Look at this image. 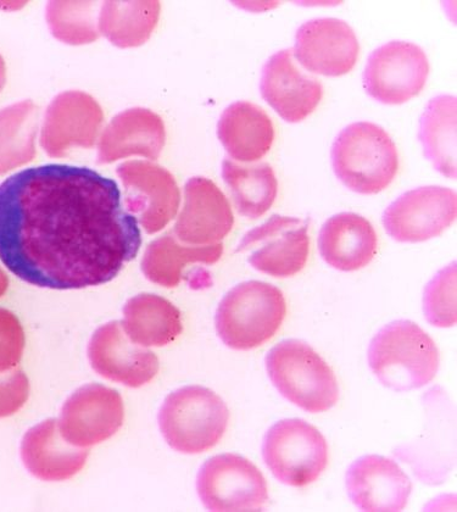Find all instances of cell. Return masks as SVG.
<instances>
[{"instance_id": "1", "label": "cell", "mask_w": 457, "mask_h": 512, "mask_svg": "<svg viewBox=\"0 0 457 512\" xmlns=\"http://www.w3.org/2000/svg\"><path fill=\"white\" fill-rule=\"evenodd\" d=\"M142 246L113 178L82 166L22 170L0 185V260L30 285L80 289L113 281Z\"/></svg>"}, {"instance_id": "28", "label": "cell", "mask_w": 457, "mask_h": 512, "mask_svg": "<svg viewBox=\"0 0 457 512\" xmlns=\"http://www.w3.org/2000/svg\"><path fill=\"white\" fill-rule=\"evenodd\" d=\"M99 111H49L42 132V147L50 157H64L72 147H92L99 130Z\"/></svg>"}, {"instance_id": "24", "label": "cell", "mask_w": 457, "mask_h": 512, "mask_svg": "<svg viewBox=\"0 0 457 512\" xmlns=\"http://www.w3.org/2000/svg\"><path fill=\"white\" fill-rule=\"evenodd\" d=\"M222 177L238 213L248 219H260L276 202L278 181L270 164L239 165L225 159Z\"/></svg>"}, {"instance_id": "20", "label": "cell", "mask_w": 457, "mask_h": 512, "mask_svg": "<svg viewBox=\"0 0 457 512\" xmlns=\"http://www.w3.org/2000/svg\"><path fill=\"white\" fill-rule=\"evenodd\" d=\"M377 246V233L371 222L354 213L330 217L319 235L322 259L344 272L364 269L375 258Z\"/></svg>"}, {"instance_id": "10", "label": "cell", "mask_w": 457, "mask_h": 512, "mask_svg": "<svg viewBox=\"0 0 457 512\" xmlns=\"http://www.w3.org/2000/svg\"><path fill=\"white\" fill-rule=\"evenodd\" d=\"M429 75V61L414 43L393 41L370 55L364 87L377 102L399 105L419 96Z\"/></svg>"}, {"instance_id": "18", "label": "cell", "mask_w": 457, "mask_h": 512, "mask_svg": "<svg viewBox=\"0 0 457 512\" xmlns=\"http://www.w3.org/2000/svg\"><path fill=\"white\" fill-rule=\"evenodd\" d=\"M233 225L231 204L220 188L208 178H191L175 226L178 239L197 247L214 246L232 231Z\"/></svg>"}, {"instance_id": "29", "label": "cell", "mask_w": 457, "mask_h": 512, "mask_svg": "<svg viewBox=\"0 0 457 512\" xmlns=\"http://www.w3.org/2000/svg\"><path fill=\"white\" fill-rule=\"evenodd\" d=\"M423 310L429 324L451 327L456 324V266L445 267L428 283Z\"/></svg>"}, {"instance_id": "25", "label": "cell", "mask_w": 457, "mask_h": 512, "mask_svg": "<svg viewBox=\"0 0 457 512\" xmlns=\"http://www.w3.org/2000/svg\"><path fill=\"white\" fill-rule=\"evenodd\" d=\"M420 142L427 160L440 174L456 178V98L439 96L427 104L420 120Z\"/></svg>"}, {"instance_id": "14", "label": "cell", "mask_w": 457, "mask_h": 512, "mask_svg": "<svg viewBox=\"0 0 457 512\" xmlns=\"http://www.w3.org/2000/svg\"><path fill=\"white\" fill-rule=\"evenodd\" d=\"M117 174L126 188L125 207L148 233L169 224L180 207L181 194L169 171L142 161L121 165Z\"/></svg>"}, {"instance_id": "27", "label": "cell", "mask_w": 457, "mask_h": 512, "mask_svg": "<svg viewBox=\"0 0 457 512\" xmlns=\"http://www.w3.org/2000/svg\"><path fill=\"white\" fill-rule=\"evenodd\" d=\"M37 120L29 102L0 111V175L30 163L36 155Z\"/></svg>"}, {"instance_id": "16", "label": "cell", "mask_w": 457, "mask_h": 512, "mask_svg": "<svg viewBox=\"0 0 457 512\" xmlns=\"http://www.w3.org/2000/svg\"><path fill=\"white\" fill-rule=\"evenodd\" d=\"M260 91L265 102L291 124L308 118L323 98L322 83L298 68L289 49L273 54L266 61Z\"/></svg>"}, {"instance_id": "26", "label": "cell", "mask_w": 457, "mask_h": 512, "mask_svg": "<svg viewBox=\"0 0 457 512\" xmlns=\"http://www.w3.org/2000/svg\"><path fill=\"white\" fill-rule=\"evenodd\" d=\"M221 243L206 247H186L171 236L156 239L150 244L142 261L144 275L149 281L166 288L180 285L183 270L191 264L213 265L221 259Z\"/></svg>"}, {"instance_id": "30", "label": "cell", "mask_w": 457, "mask_h": 512, "mask_svg": "<svg viewBox=\"0 0 457 512\" xmlns=\"http://www.w3.org/2000/svg\"><path fill=\"white\" fill-rule=\"evenodd\" d=\"M25 349V332L15 314L0 308V372L16 369Z\"/></svg>"}, {"instance_id": "22", "label": "cell", "mask_w": 457, "mask_h": 512, "mask_svg": "<svg viewBox=\"0 0 457 512\" xmlns=\"http://www.w3.org/2000/svg\"><path fill=\"white\" fill-rule=\"evenodd\" d=\"M122 328L141 347H165L183 331L181 311L156 294H139L126 303Z\"/></svg>"}, {"instance_id": "8", "label": "cell", "mask_w": 457, "mask_h": 512, "mask_svg": "<svg viewBox=\"0 0 457 512\" xmlns=\"http://www.w3.org/2000/svg\"><path fill=\"white\" fill-rule=\"evenodd\" d=\"M197 491L210 511H261L269 502L263 473L252 461L236 454L206 461L198 473Z\"/></svg>"}, {"instance_id": "5", "label": "cell", "mask_w": 457, "mask_h": 512, "mask_svg": "<svg viewBox=\"0 0 457 512\" xmlns=\"http://www.w3.org/2000/svg\"><path fill=\"white\" fill-rule=\"evenodd\" d=\"M266 370L278 392L308 413H325L338 402L336 375L308 343H278L266 356Z\"/></svg>"}, {"instance_id": "21", "label": "cell", "mask_w": 457, "mask_h": 512, "mask_svg": "<svg viewBox=\"0 0 457 512\" xmlns=\"http://www.w3.org/2000/svg\"><path fill=\"white\" fill-rule=\"evenodd\" d=\"M217 135L232 159L252 164L270 152L275 141V126L263 108L238 102L222 114Z\"/></svg>"}, {"instance_id": "2", "label": "cell", "mask_w": 457, "mask_h": 512, "mask_svg": "<svg viewBox=\"0 0 457 512\" xmlns=\"http://www.w3.org/2000/svg\"><path fill=\"white\" fill-rule=\"evenodd\" d=\"M369 364L383 386L409 392L427 386L439 370V350L415 322L394 321L372 339Z\"/></svg>"}, {"instance_id": "23", "label": "cell", "mask_w": 457, "mask_h": 512, "mask_svg": "<svg viewBox=\"0 0 457 512\" xmlns=\"http://www.w3.org/2000/svg\"><path fill=\"white\" fill-rule=\"evenodd\" d=\"M165 143L163 122L154 115L133 113L119 116L105 131L99 146V163L139 154L156 159Z\"/></svg>"}, {"instance_id": "4", "label": "cell", "mask_w": 457, "mask_h": 512, "mask_svg": "<svg viewBox=\"0 0 457 512\" xmlns=\"http://www.w3.org/2000/svg\"><path fill=\"white\" fill-rule=\"evenodd\" d=\"M286 314L281 289L261 281L239 283L217 308V335L234 350L259 348L280 330Z\"/></svg>"}, {"instance_id": "32", "label": "cell", "mask_w": 457, "mask_h": 512, "mask_svg": "<svg viewBox=\"0 0 457 512\" xmlns=\"http://www.w3.org/2000/svg\"><path fill=\"white\" fill-rule=\"evenodd\" d=\"M9 287V278L5 272L0 269V298H2L5 292L8 291Z\"/></svg>"}, {"instance_id": "7", "label": "cell", "mask_w": 457, "mask_h": 512, "mask_svg": "<svg viewBox=\"0 0 457 512\" xmlns=\"http://www.w3.org/2000/svg\"><path fill=\"white\" fill-rule=\"evenodd\" d=\"M263 458L278 481L302 488L315 482L326 470L328 445L322 433L309 422L287 419L267 431Z\"/></svg>"}, {"instance_id": "11", "label": "cell", "mask_w": 457, "mask_h": 512, "mask_svg": "<svg viewBox=\"0 0 457 512\" xmlns=\"http://www.w3.org/2000/svg\"><path fill=\"white\" fill-rule=\"evenodd\" d=\"M454 189L426 186L401 194L383 215L390 237L401 243H420L442 235L456 219Z\"/></svg>"}, {"instance_id": "3", "label": "cell", "mask_w": 457, "mask_h": 512, "mask_svg": "<svg viewBox=\"0 0 457 512\" xmlns=\"http://www.w3.org/2000/svg\"><path fill=\"white\" fill-rule=\"evenodd\" d=\"M332 165L345 187L370 196L384 191L397 176L398 149L381 126L355 122L334 141Z\"/></svg>"}, {"instance_id": "6", "label": "cell", "mask_w": 457, "mask_h": 512, "mask_svg": "<svg viewBox=\"0 0 457 512\" xmlns=\"http://www.w3.org/2000/svg\"><path fill=\"white\" fill-rule=\"evenodd\" d=\"M230 411L219 395L200 386L177 389L165 399L159 413L161 433L176 452L200 454L224 437Z\"/></svg>"}, {"instance_id": "17", "label": "cell", "mask_w": 457, "mask_h": 512, "mask_svg": "<svg viewBox=\"0 0 457 512\" xmlns=\"http://www.w3.org/2000/svg\"><path fill=\"white\" fill-rule=\"evenodd\" d=\"M347 489L361 511L395 512L408 505L412 483L397 461L366 455L349 467Z\"/></svg>"}, {"instance_id": "31", "label": "cell", "mask_w": 457, "mask_h": 512, "mask_svg": "<svg viewBox=\"0 0 457 512\" xmlns=\"http://www.w3.org/2000/svg\"><path fill=\"white\" fill-rule=\"evenodd\" d=\"M30 382L25 372L16 369L0 372V419L13 416L29 399Z\"/></svg>"}, {"instance_id": "13", "label": "cell", "mask_w": 457, "mask_h": 512, "mask_svg": "<svg viewBox=\"0 0 457 512\" xmlns=\"http://www.w3.org/2000/svg\"><path fill=\"white\" fill-rule=\"evenodd\" d=\"M359 52L358 38L347 22L323 18L299 27L292 53L311 74L339 77L354 69Z\"/></svg>"}, {"instance_id": "12", "label": "cell", "mask_w": 457, "mask_h": 512, "mask_svg": "<svg viewBox=\"0 0 457 512\" xmlns=\"http://www.w3.org/2000/svg\"><path fill=\"white\" fill-rule=\"evenodd\" d=\"M124 417V400L119 392L92 383L70 395L58 422L66 441L88 448L113 437L124 424Z\"/></svg>"}, {"instance_id": "19", "label": "cell", "mask_w": 457, "mask_h": 512, "mask_svg": "<svg viewBox=\"0 0 457 512\" xmlns=\"http://www.w3.org/2000/svg\"><path fill=\"white\" fill-rule=\"evenodd\" d=\"M89 450L70 444L57 420H47L27 431L21 442V458L31 475L42 481H65L86 465Z\"/></svg>"}, {"instance_id": "33", "label": "cell", "mask_w": 457, "mask_h": 512, "mask_svg": "<svg viewBox=\"0 0 457 512\" xmlns=\"http://www.w3.org/2000/svg\"><path fill=\"white\" fill-rule=\"evenodd\" d=\"M4 82H5V66H4V61H3L2 57H0V91H2Z\"/></svg>"}, {"instance_id": "9", "label": "cell", "mask_w": 457, "mask_h": 512, "mask_svg": "<svg viewBox=\"0 0 457 512\" xmlns=\"http://www.w3.org/2000/svg\"><path fill=\"white\" fill-rule=\"evenodd\" d=\"M237 252L248 253L249 264L263 274L277 278L295 276L308 263L309 222L273 215L265 224L245 233Z\"/></svg>"}, {"instance_id": "15", "label": "cell", "mask_w": 457, "mask_h": 512, "mask_svg": "<svg viewBox=\"0 0 457 512\" xmlns=\"http://www.w3.org/2000/svg\"><path fill=\"white\" fill-rule=\"evenodd\" d=\"M88 358L98 375L131 388L144 386L159 372L158 356L133 343L119 321L94 332Z\"/></svg>"}]
</instances>
